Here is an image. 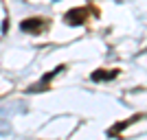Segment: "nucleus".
Segmentation results:
<instances>
[{
	"mask_svg": "<svg viewBox=\"0 0 147 140\" xmlns=\"http://www.w3.org/2000/svg\"><path fill=\"white\" fill-rule=\"evenodd\" d=\"M44 26H46V20L33 18V20H24V22L20 24V29H22V31H33V33H40Z\"/></svg>",
	"mask_w": 147,
	"mask_h": 140,
	"instance_id": "obj_2",
	"label": "nucleus"
},
{
	"mask_svg": "<svg viewBox=\"0 0 147 140\" xmlns=\"http://www.w3.org/2000/svg\"><path fill=\"white\" fill-rule=\"evenodd\" d=\"M114 77H117V70H112V72H101V70H99V72H94L92 74V79L94 81H101V79H114Z\"/></svg>",
	"mask_w": 147,
	"mask_h": 140,
	"instance_id": "obj_3",
	"label": "nucleus"
},
{
	"mask_svg": "<svg viewBox=\"0 0 147 140\" xmlns=\"http://www.w3.org/2000/svg\"><path fill=\"white\" fill-rule=\"evenodd\" d=\"M86 18H88V11H86V9H73V11L66 13V22H68V24H73V26L84 24Z\"/></svg>",
	"mask_w": 147,
	"mask_h": 140,
	"instance_id": "obj_1",
	"label": "nucleus"
}]
</instances>
